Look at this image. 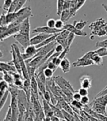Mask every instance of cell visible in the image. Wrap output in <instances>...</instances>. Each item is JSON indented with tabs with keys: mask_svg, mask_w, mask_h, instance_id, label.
Returning a JSON list of instances; mask_svg holds the SVG:
<instances>
[{
	"mask_svg": "<svg viewBox=\"0 0 107 121\" xmlns=\"http://www.w3.org/2000/svg\"><path fill=\"white\" fill-rule=\"evenodd\" d=\"M7 25V18L4 13H2L1 18H0V26H4Z\"/></svg>",
	"mask_w": 107,
	"mask_h": 121,
	"instance_id": "74e56055",
	"label": "cell"
},
{
	"mask_svg": "<svg viewBox=\"0 0 107 121\" xmlns=\"http://www.w3.org/2000/svg\"><path fill=\"white\" fill-rule=\"evenodd\" d=\"M10 94V91H9V89H8L5 92V93L1 97V100H0V111H1L3 108V107H4V104H5V103H6V100H7V99H8V96H9Z\"/></svg>",
	"mask_w": 107,
	"mask_h": 121,
	"instance_id": "4316f807",
	"label": "cell"
},
{
	"mask_svg": "<svg viewBox=\"0 0 107 121\" xmlns=\"http://www.w3.org/2000/svg\"><path fill=\"white\" fill-rule=\"evenodd\" d=\"M94 100L107 106V93L103 95H100L99 97H96L94 98Z\"/></svg>",
	"mask_w": 107,
	"mask_h": 121,
	"instance_id": "d4e9b609",
	"label": "cell"
},
{
	"mask_svg": "<svg viewBox=\"0 0 107 121\" xmlns=\"http://www.w3.org/2000/svg\"><path fill=\"white\" fill-rule=\"evenodd\" d=\"M106 25V22L103 19V18L98 19L95 22H92L90 25V28L92 30L90 34V39H93V36L102 37V36L106 35V33L104 30V27Z\"/></svg>",
	"mask_w": 107,
	"mask_h": 121,
	"instance_id": "6da1fadb",
	"label": "cell"
},
{
	"mask_svg": "<svg viewBox=\"0 0 107 121\" xmlns=\"http://www.w3.org/2000/svg\"><path fill=\"white\" fill-rule=\"evenodd\" d=\"M38 52V48L35 45L30 44L24 49V52L22 53V56L25 60L33 57Z\"/></svg>",
	"mask_w": 107,
	"mask_h": 121,
	"instance_id": "8992f818",
	"label": "cell"
},
{
	"mask_svg": "<svg viewBox=\"0 0 107 121\" xmlns=\"http://www.w3.org/2000/svg\"><path fill=\"white\" fill-rule=\"evenodd\" d=\"M64 21H62L61 19H58V20H56V26L55 27L56 28H58V29H64Z\"/></svg>",
	"mask_w": 107,
	"mask_h": 121,
	"instance_id": "ab89813d",
	"label": "cell"
},
{
	"mask_svg": "<svg viewBox=\"0 0 107 121\" xmlns=\"http://www.w3.org/2000/svg\"><path fill=\"white\" fill-rule=\"evenodd\" d=\"M50 120H61L59 119L58 117H57L56 115H53L51 118H50Z\"/></svg>",
	"mask_w": 107,
	"mask_h": 121,
	"instance_id": "816d5d0a",
	"label": "cell"
},
{
	"mask_svg": "<svg viewBox=\"0 0 107 121\" xmlns=\"http://www.w3.org/2000/svg\"><path fill=\"white\" fill-rule=\"evenodd\" d=\"M94 64V62L92 59H86V58H79L76 61L73 63V67H84V66H91Z\"/></svg>",
	"mask_w": 107,
	"mask_h": 121,
	"instance_id": "5bb4252c",
	"label": "cell"
},
{
	"mask_svg": "<svg viewBox=\"0 0 107 121\" xmlns=\"http://www.w3.org/2000/svg\"><path fill=\"white\" fill-rule=\"evenodd\" d=\"M29 32H30V22H29V18H27L21 24L19 33L29 36V35H30Z\"/></svg>",
	"mask_w": 107,
	"mask_h": 121,
	"instance_id": "2e32d148",
	"label": "cell"
},
{
	"mask_svg": "<svg viewBox=\"0 0 107 121\" xmlns=\"http://www.w3.org/2000/svg\"><path fill=\"white\" fill-rule=\"evenodd\" d=\"M79 92L81 94V96H87V95H88V89L81 87L79 90Z\"/></svg>",
	"mask_w": 107,
	"mask_h": 121,
	"instance_id": "7dc6e473",
	"label": "cell"
},
{
	"mask_svg": "<svg viewBox=\"0 0 107 121\" xmlns=\"http://www.w3.org/2000/svg\"><path fill=\"white\" fill-rule=\"evenodd\" d=\"M46 63H47V67H49V68H50V69H53V70H56L57 69V67L58 66L54 63L53 61H46Z\"/></svg>",
	"mask_w": 107,
	"mask_h": 121,
	"instance_id": "60d3db41",
	"label": "cell"
},
{
	"mask_svg": "<svg viewBox=\"0 0 107 121\" xmlns=\"http://www.w3.org/2000/svg\"><path fill=\"white\" fill-rule=\"evenodd\" d=\"M54 49H55V52H62L64 50L65 47H64L62 44L57 43V44L56 45V47H55Z\"/></svg>",
	"mask_w": 107,
	"mask_h": 121,
	"instance_id": "bcb514c9",
	"label": "cell"
},
{
	"mask_svg": "<svg viewBox=\"0 0 107 121\" xmlns=\"http://www.w3.org/2000/svg\"><path fill=\"white\" fill-rule=\"evenodd\" d=\"M43 72H44V74H45L46 78H51L53 77V75H54V73L55 71L51 69H50V68H49V67H46L44 69Z\"/></svg>",
	"mask_w": 107,
	"mask_h": 121,
	"instance_id": "836d02e7",
	"label": "cell"
},
{
	"mask_svg": "<svg viewBox=\"0 0 107 121\" xmlns=\"http://www.w3.org/2000/svg\"><path fill=\"white\" fill-rule=\"evenodd\" d=\"M62 112H63V115L65 117V120H77L76 117L73 115V114H70V112L65 111L64 109H62Z\"/></svg>",
	"mask_w": 107,
	"mask_h": 121,
	"instance_id": "f546056e",
	"label": "cell"
},
{
	"mask_svg": "<svg viewBox=\"0 0 107 121\" xmlns=\"http://www.w3.org/2000/svg\"><path fill=\"white\" fill-rule=\"evenodd\" d=\"M23 120H35V114L33 105L31 101L28 102L27 110L23 117Z\"/></svg>",
	"mask_w": 107,
	"mask_h": 121,
	"instance_id": "30bf717a",
	"label": "cell"
},
{
	"mask_svg": "<svg viewBox=\"0 0 107 121\" xmlns=\"http://www.w3.org/2000/svg\"><path fill=\"white\" fill-rule=\"evenodd\" d=\"M10 106L12 108L13 111V120H19V104H18V98L15 95H11V100H10Z\"/></svg>",
	"mask_w": 107,
	"mask_h": 121,
	"instance_id": "277c9868",
	"label": "cell"
},
{
	"mask_svg": "<svg viewBox=\"0 0 107 121\" xmlns=\"http://www.w3.org/2000/svg\"><path fill=\"white\" fill-rule=\"evenodd\" d=\"M42 98V102H43V111L44 113L46 114V120H50V118L54 115V112L52 110V108L51 106L50 103L48 102L46 100H45L43 98Z\"/></svg>",
	"mask_w": 107,
	"mask_h": 121,
	"instance_id": "9c48e42d",
	"label": "cell"
},
{
	"mask_svg": "<svg viewBox=\"0 0 107 121\" xmlns=\"http://www.w3.org/2000/svg\"><path fill=\"white\" fill-rule=\"evenodd\" d=\"M64 29H58L56 27H50L49 26H45V27H39L35 28L32 30V33H46V34H55L59 33L61 31H62Z\"/></svg>",
	"mask_w": 107,
	"mask_h": 121,
	"instance_id": "3957f363",
	"label": "cell"
},
{
	"mask_svg": "<svg viewBox=\"0 0 107 121\" xmlns=\"http://www.w3.org/2000/svg\"><path fill=\"white\" fill-rule=\"evenodd\" d=\"M107 93V86H106L103 89H102L100 92H99V93H98L97 94V95H96V97H99V96H100V95H105V94H106Z\"/></svg>",
	"mask_w": 107,
	"mask_h": 121,
	"instance_id": "681fc988",
	"label": "cell"
},
{
	"mask_svg": "<svg viewBox=\"0 0 107 121\" xmlns=\"http://www.w3.org/2000/svg\"><path fill=\"white\" fill-rule=\"evenodd\" d=\"M65 0H57V14L58 16H61V13L64 10V4Z\"/></svg>",
	"mask_w": 107,
	"mask_h": 121,
	"instance_id": "83f0119b",
	"label": "cell"
},
{
	"mask_svg": "<svg viewBox=\"0 0 107 121\" xmlns=\"http://www.w3.org/2000/svg\"><path fill=\"white\" fill-rule=\"evenodd\" d=\"M70 2H71V0H70V1H65V2L64 10H65V9H69L70 8Z\"/></svg>",
	"mask_w": 107,
	"mask_h": 121,
	"instance_id": "f907efd6",
	"label": "cell"
},
{
	"mask_svg": "<svg viewBox=\"0 0 107 121\" xmlns=\"http://www.w3.org/2000/svg\"><path fill=\"white\" fill-rule=\"evenodd\" d=\"M95 51L101 57L107 56V48L106 47H99L98 50Z\"/></svg>",
	"mask_w": 107,
	"mask_h": 121,
	"instance_id": "d6a6232c",
	"label": "cell"
},
{
	"mask_svg": "<svg viewBox=\"0 0 107 121\" xmlns=\"http://www.w3.org/2000/svg\"><path fill=\"white\" fill-rule=\"evenodd\" d=\"M41 98H43L45 100H46L48 102H51V95H50V92H49V91L47 89L46 91V92L43 95V96L41 97Z\"/></svg>",
	"mask_w": 107,
	"mask_h": 121,
	"instance_id": "b9f144b4",
	"label": "cell"
},
{
	"mask_svg": "<svg viewBox=\"0 0 107 121\" xmlns=\"http://www.w3.org/2000/svg\"><path fill=\"white\" fill-rule=\"evenodd\" d=\"M6 18H7V25H10V23L14 22L18 18L17 12H12V13H8L6 14Z\"/></svg>",
	"mask_w": 107,
	"mask_h": 121,
	"instance_id": "603a6c76",
	"label": "cell"
},
{
	"mask_svg": "<svg viewBox=\"0 0 107 121\" xmlns=\"http://www.w3.org/2000/svg\"><path fill=\"white\" fill-rule=\"evenodd\" d=\"M26 2H27V0H19V4H18L17 8H16L15 12H17V11H19V10H21L23 8V6L25 4Z\"/></svg>",
	"mask_w": 107,
	"mask_h": 121,
	"instance_id": "ee69618b",
	"label": "cell"
},
{
	"mask_svg": "<svg viewBox=\"0 0 107 121\" xmlns=\"http://www.w3.org/2000/svg\"><path fill=\"white\" fill-rule=\"evenodd\" d=\"M81 98H82V96L81 95V94H80L79 92H73V100H81Z\"/></svg>",
	"mask_w": 107,
	"mask_h": 121,
	"instance_id": "c3c4849f",
	"label": "cell"
},
{
	"mask_svg": "<svg viewBox=\"0 0 107 121\" xmlns=\"http://www.w3.org/2000/svg\"><path fill=\"white\" fill-rule=\"evenodd\" d=\"M64 29L68 30L70 33H74L76 35L81 36V37H85L87 35V33L84 31H83L82 30H79L77 29L73 25H70V24H67V25H65Z\"/></svg>",
	"mask_w": 107,
	"mask_h": 121,
	"instance_id": "4fadbf2b",
	"label": "cell"
},
{
	"mask_svg": "<svg viewBox=\"0 0 107 121\" xmlns=\"http://www.w3.org/2000/svg\"><path fill=\"white\" fill-rule=\"evenodd\" d=\"M3 120L4 121H6V120H13V111H12V108H11L10 106H9L8 112H7V114H6V116H5V117H4V119Z\"/></svg>",
	"mask_w": 107,
	"mask_h": 121,
	"instance_id": "1f68e13d",
	"label": "cell"
},
{
	"mask_svg": "<svg viewBox=\"0 0 107 121\" xmlns=\"http://www.w3.org/2000/svg\"><path fill=\"white\" fill-rule=\"evenodd\" d=\"M91 59L93 60L94 64L98 65V66L103 65V57L99 56L98 53L96 52V51H95V52L92 54Z\"/></svg>",
	"mask_w": 107,
	"mask_h": 121,
	"instance_id": "7402d4cb",
	"label": "cell"
},
{
	"mask_svg": "<svg viewBox=\"0 0 107 121\" xmlns=\"http://www.w3.org/2000/svg\"><path fill=\"white\" fill-rule=\"evenodd\" d=\"M13 38L17 41L18 43H19L21 44V46L23 48H25L27 47L29 45H30V39H29V36L26 35H23L21 34V33H16L15 35H13Z\"/></svg>",
	"mask_w": 107,
	"mask_h": 121,
	"instance_id": "5b68a950",
	"label": "cell"
},
{
	"mask_svg": "<svg viewBox=\"0 0 107 121\" xmlns=\"http://www.w3.org/2000/svg\"><path fill=\"white\" fill-rule=\"evenodd\" d=\"M1 74H2L1 79H3L5 81H7L9 84H13V83L14 78H13V75H12L11 73H10V72L5 71V70L1 69Z\"/></svg>",
	"mask_w": 107,
	"mask_h": 121,
	"instance_id": "d6986e66",
	"label": "cell"
},
{
	"mask_svg": "<svg viewBox=\"0 0 107 121\" xmlns=\"http://www.w3.org/2000/svg\"><path fill=\"white\" fill-rule=\"evenodd\" d=\"M54 79L56 83L60 87H66V88H68L70 89L71 91H72L73 92H75L76 91L74 90V89L73 88L72 85L70 83L69 81H68L66 79H65V78L62 76H56L54 78Z\"/></svg>",
	"mask_w": 107,
	"mask_h": 121,
	"instance_id": "52a82bcc",
	"label": "cell"
},
{
	"mask_svg": "<svg viewBox=\"0 0 107 121\" xmlns=\"http://www.w3.org/2000/svg\"><path fill=\"white\" fill-rule=\"evenodd\" d=\"M10 52H11V54H12V56H13V60H12V61H13V64L15 65L17 72H19V73H20V74H22L21 66V63H20V60H19V56H18L17 52H15V49H14V47H12V46H11V50H10Z\"/></svg>",
	"mask_w": 107,
	"mask_h": 121,
	"instance_id": "7c38bea8",
	"label": "cell"
},
{
	"mask_svg": "<svg viewBox=\"0 0 107 121\" xmlns=\"http://www.w3.org/2000/svg\"><path fill=\"white\" fill-rule=\"evenodd\" d=\"M51 35V34H46V33H38V35L33 36L32 38L30 39V43L32 45L37 46L38 44H40L41 42H43L44 40H46L47 38H49Z\"/></svg>",
	"mask_w": 107,
	"mask_h": 121,
	"instance_id": "8fae6325",
	"label": "cell"
},
{
	"mask_svg": "<svg viewBox=\"0 0 107 121\" xmlns=\"http://www.w3.org/2000/svg\"><path fill=\"white\" fill-rule=\"evenodd\" d=\"M83 105H89V104H90V98H88V95L87 96H82V98L80 100Z\"/></svg>",
	"mask_w": 107,
	"mask_h": 121,
	"instance_id": "7bdbcfd3",
	"label": "cell"
},
{
	"mask_svg": "<svg viewBox=\"0 0 107 121\" xmlns=\"http://www.w3.org/2000/svg\"><path fill=\"white\" fill-rule=\"evenodd\" d=\"M75 34L73 33H70L69 35L68 36V38H67V43H68V47H70V45L71 44L73 43V41L75 39Z\"/></svg>",
	"mask_w": 107,
	"mask_h": 121,
	"instance_id": "d590c367",
	"label": "cell"
},
{
	"mask_svg": "<svg viewBox=\"0 0 107 121\" xmlns=\"http://www.w3.org/2000/svg\"><path fill=\"white\" fill-rule=\"evenodd\" d=\"M90 106L93 108V109L96 111V112L101 114H104L106 115V106H104L101 104H99V103L95 101L94 100L92 101V103L90 104Z\"/></svg>",
	"mask_w": 107,
	"mask_h": 121,
	"instance_id": "9a60e30c",
	"label": "cell"
},
{
	"mask_svg": "<svg viewBox=\"0 0 107 121\" xmlns=\"http://www.w3.org/2000/svg\"><path fill=\"white\" fill-rule=\"evenodd\" d=\"M70 104L72 106L76 108H79V109H80V110L83 109V108H84V105L82 104V103L80 100H73L72 101H71V103Z\"/></svg>",
	"mask_w": 107,
	"mask_h": 121,
	"instance_id": "4dcf8cb0",
	"label": "cell"
},
{
	"mask_svg": "<svg viewBox=\"0 0 107 121\" xmlns=\"http://www.w3.org/2000/svg\"><path fill=\"white\" fill-rule=\"evenodd\" d=\"M59 67L61 68L64 73H68L70 70V60L67 58H64L59 65Z\"/></svg>",
	"mask_w": 107,
	"mask_h": 121,
	"instance_id": "ac0fdd59",
	"label": "cell"
},
{
	"mask_svg": "<svg viewBox=\"0 0 107 121\" xmlns=\"http://www.w3.org/2000/svg\"><path fill=\"white\" fill-rule=\"evenodd\" d=\"M70 8L69 9H65L62 11V13H61L60 16V19L65 22V21H68L70 19Z\"/></svg>",
	"mask_w": 107,
	"mask_h": 121,
	"instance_id": "f1b7e54d",
	"label": "cell"
},
{
	"mask_svg": "<svg viewBox=\"0 0 107 121\" xmlns=\"http://www.w3.org/2000/svg\"><path fill=\"white\" fill-rule=\"evenodd\" d=\"M79 81H80V84H81V87L90 89L92 86V78L88 75H82L80 78Z\"/></svg>",
	"mask_w": 107,
	"mask_h": 121,
	"instance_id": "e0dca14e",
	"label": "cell"
},
{
	"mask_svg": "<svg viewBox=\"0 0 107 121\" xmlns=\"http://www.w3.org/2000/svg\"><path fill=\"white\" fill-rule=\"evenodd\" d=\"M0 66H1V67H0V69L5 70V71H7L8 72H17L15 66L14 65H13V64H9L8 62V63H4L3 61H1V62H0Z\"/></svg>",
	"mask_w": 107,
	"mask_h": 121,
	"instance_id": "ffe728a7",
	"label": "cell"
},
{
	"mask_svg": "<svg viewBox=\"0 0 107 121\" xmlns=\"http://www.w3.org/2000/svg\"><path fill=\"white\" fill-rule=\"evenodd\" d=\"M20 25L19 26H16V27H11V28H8V30H6V31L3 33V34H1V37H0V41H3L4 39H8L9 37L12 35H15L16 33H19L20 32Z\"/></svg>",
	"mask_w": 107,
	"mask_h": 121,
	"instance_id": "ba28073f",
	"label": "cell"
},
{
	"mask_svg": "<svg viewBox=\"0 0 107 121\" xmlns=\"http://www.w3.org/2000/svg\"><path fill=\"white\" fill-rule=\"evenodd\" d=\"M47 26H49L50 27H55L56 26V20L50 19L47 21Z\"/></svg>",
	"mask_w": 107,
	"mask_h": 121,
	"instance_id": "f6af8a7d",
	"label": "cell"
},
{
	"mask_svg": "<svg viewBox=\"0 0 107 121\" xmlns=\"http://www.w3.org/2000/svg\"><path fill=\"white\" fill-rule=\"evenodd\" d=\"M18 98V104H19V120H23V117L27 108L29 100L27 98V96L23 89H20L19 92L17 96Z\"/></svg>",
	"mask_w": 107,
	"mask_h": 121,
	"instance_id": "7a4b0ae2",
	"label": "cell"
},
{
	"mask_svg": "<svg viewBox=\"0 0 107 121\" xmlns=\"http://www.w3.org/2000/svg\"><path fill=\"white\" fill-rule=\"evenodd\" d=\"M96 47L97 48H99V47H107V39L100 41H98L97 43H96Z\"/></svg>",
	"mask_w": 107,
	"mask_h": 121,
	"instance_id": "8d00e7d4",
	"label": "cell"
},
{
	"mask_svg": "<svg viewBox=\"0 0 107 121\" xmlns=\"http://www.w3.org/2000/svg\"><path fill=\"white\" fill-rule=\"evenodd\" d=\"M106 48H107V47H106Z\"/></svg>",
	"mask_w": 107,
	"mask_h": 121,
	"instance_id": "11a10c76",
	"label": "cell"
},
{
	"mask_svg": "<svg viewBox=\"0 0 107 121\" xmlns=\"http://www.w3.org/2000/svg\"><path fill=\"white\" fill-rule=\"evenodd\" d=\"M31 91L33 92L35 95L40 97L39 95V88H38V81L35 76H32L31 78Z\"/></svg>",
	"mask_w": 107,
	"mask_h": 121,
	"instance_id": "44dd1931",
	"label": "cell"
},
{
	"mask_svg": "<svg viewBox=\"0 0 107 121\" xmlns=\"http://www.w3.org/2000/svg\"><path fill=\"white\" fill-rule=\"evenodd\" d=\"M13 0H5L4 2V4H3V10L4 11H6L8 13L10 8V6L12 4V3H13Z\"/></svg>",
	"mask_w": 107,
	"mask_h": 121,
	"instance_id": "e575fe53",
	"label": "cell"
},
{
	"mask_svg": "<svg viewBox=\"0 0 107 121\" xmlns=\"http://www.w3.org/2000/svg\"><path fill=\"white\" fill-rule=\"evenodd\" d=\"M102 6H103V8H104V10L107 12V5H106V4H102Z\"/></svg>",
	"mask_w": 107,
	"mask_h": 121,
	"instance_id": "f5cc1de1",
	"label": "cell"
},
{
	"mask_svg": "<svg viewBox=\"0 0 107 121\" xmlns=\"http://www.w3.org/2000/svg\"><path fill=\"white\" fill-rule=\"evenodd\" d=\"M104 30H105V32H106V35H107V23H106V25L105 27H104Z\"/></svg>",
	"mask_w": 107,
	"mask_h": 121,
	"instance_id": "db71d44e",
	"label": "cell"
},
{
	"mask_svg": "<svg viewBox=\"0 0 107 121\" xmlns=\"http://www.w3.org/2000/svg\"><path fill=\"white\" fill-rule=\"evenodd\" d=\"M86 0H76V9L78 11L83 5L84 4Z\"/></svg>",
	"mask_w": 107,
	"mask_h": 121,
	"instance_id": "f35d334b",
	"label": "cell"
},
{
	"mask_svg": "<svg viewBox=\"0 0 107 121\" xmlns=\"http://www.w3.org/2000/svg\"><path fill=\"white\" fill-rule=\"evenodd\" d=\"M9 86L10 84L7 81H5L3 79H1V82H0V92H1V95H0V96L2 97L5 93L6 91L9 89Z\"/></svg>",
	"mask_w": 107,
	"mask_h": 121,
	"instance_id": "cb8c5ba5",
	"label": "cell"
},
{
	"mask_svg": "<svg viewBox=\"0 0 107 121\" xmlns=\"http://www.w3.org/2000/svg\"><path fill=\"white\" fill-rule=\"evenodd\" d=\"M87 21L84 20H80V21H74L73 22V25L79 30H83L85 26L87 25Z\"/></svg>",
	"mask_w": 107,
	"mask_h": 121,
	"instance_id": "484cf974",
	"label": "cell"
}]
</instances>
